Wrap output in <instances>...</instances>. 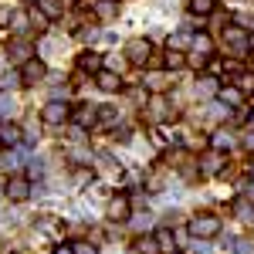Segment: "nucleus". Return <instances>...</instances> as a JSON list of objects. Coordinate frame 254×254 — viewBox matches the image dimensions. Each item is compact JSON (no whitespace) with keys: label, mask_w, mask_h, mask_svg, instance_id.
I'll list each match as a JSON object with an SVG mask.
<instances>
[{"label":"nucleus","mask_w":254,"mask_h":254,"mask_svg":"<svg viewBox=\"0 0 254 254\" xmlns=\"http://www.w3.org/2000/svg\"><path fill=\"white\" fill-rule=\"evenodd\" d=\"M187 231H190L196 241H210V237L220 234V217L217 214H193L187 220Z\"/></svg>","instance_id":"nucleus-1"},{"label":"nucleus","mask_w":254,"mask_h":254,"mask_svg":"<svg viewBox=\"0 0 254 254\" xmlns=\"http://www.w3.org/2000/svg\"><path fill=\"white\" fill-rule=\"evenodd\" d=\"M68 119H71V105H68V102L51 98V102L41 109V122H44V126H64Z\"/></svg>","instance_id":"nucleus-2"},{"label":"nucleus","mask_w":254,"mask_h":254,"mask_svg":"<svg viewBox=\"0 0 254 254\" xmlns=\"http://www.w3.org/2000/svg\"><path fill=\"white\" fill-rule=\"evenodd\" d=\"M31 193H34V187H31V180H27V176H10V180H7V187H3V196H7L10 203H24Z\"/></svg>","instance_id":"nucleus-3"},{"label":"nucleus","mask_w":254,"mask_h":254,"mask_svg":"<svg viewBox=\"0 0 254 254\" xmlns=\"http://www.w3.org/2000/svg\"><path fill=\"white\" fill-rule=\"evenodd\" d=\"M122 51H126V58L132 61V64H142V68H146V61H149V55H153V44H149L146 38H129Z\"/></svg>","instance_id":"nucleus-4"},{"label":"nucleus","mask_w":254,"mask_h":254,"mask_svg":"<svg viewBox=\"0 0 254 254\" xmlns=\"http://www.w3.org/2000/svg\"><path fill=\"white\" fill-rule=\"evenodd\" d=\"M105 217H109L112 224H129V217H132V200H129V196H112L109 207H105Z\"/></svg>","instance_id":"nucleus-5"},{"label":"nucleus","mask_w":254,"mask_h":254,"mask_svg":"<svg viewBox=\"0 0 254 254\" xmlns=\"http://www.w3.org/2000/svg\"><path fill=\"white\" fill-rule=\"evenodd\" d=\"M48 78V64L41 58H31L20 64V85H38V81Z\"/></svg>","instance_id":"nucleus-6"},{"label":"nucleus","mask_w":254,"mask_h":254,"mask_svg":"<svg viewBox=\"0 0 254 254\" xmlns=\"http://www.w3.org/2000/svg\"><path fill=\"white\" fill-rule=\"evenodd\" d=\"M20 142H24V129L17 122H0V146L3 149H17Z\"/></svg>","instance_id":"nucleus-7"},{"label":"nucleus","mask_w":254,"mask_h":254,"mask_svg":"<svg viewBox=\"0 0 254 254\" xmlns=\"http://www.w3.org/2000/svg\"><path fill=\"white\" fill-rule=\"evenodd\" d=\"M200 173H203V176H217V173H224V153H217V149L203 153V156H200Z\"/></svg>","instance_id":"nucleus-8"},{"label":"nucleus","mask_w":254,"mask_h":254,"mask_svg":"<svg viewBox=\"0 0 254 254\" xmlns=\"http://www.w3.org/2000/svg\"><path fill=\"white\" fill-rule=\"evenodd\" d=\"M71 122L75 126H95L98 122V105H78V109H71Z\"/></svg>","instance_id":"nucleus-9"},{"label":"nucleus","mask_w":254,"mask_h":254,"mask_svg":"<svg viewBox=\"0 0 254 254\" xmlns=\"http://www.w3.org/2000/svg\"><path fill=\"white\" fill-rule=\"evenodd\" d=\"M31 55H34V48H31L27 41H10V44H7V58H10V61H17V64L31 61Z\"/></svg>","instance_id":"nucleus-10"},{"label":"nucleus","mask_w":254,"mask_h":254,"mask_svg":"<svg viewBox=\"0 0 254 254\" xmlns=\"http://www.w3.org/2000/svg\"><path fill=\"white\" fill-rule=\"evenodd\" d=\"M95 81H98V88H102V92H119V88H122L119 71H109V68H102V71L95 75Z\"/></svg>","instance_id":"nucleus-11"},{"label":"nucleus","mask_w":254,"mask_h":254,"mask_svg":"<svg viewBox=\"0 0 254 254\" xmlns=\"http://www.w3.org/2000/svg\"><path fill=\"white\" fill-rule=\"evenodd\" d=\"M231 210H234L237 220H244V224H254V200H248V196H237Z\"/></svg>","instance_id":"nucleus-12"},{"label":"nucleus","mask_w":254,"mask_h":254,"mask_svg":"<svg viewBox=\"0 0 254 254\" xmlns=\"http://www.w3.org/2000/svg\"><path fill=\"white\" fill-rule=\"evenodd\" d=\"M153 237H156V244H159V251H163V254H173L176 251V234H173V227H170V224H166V227H159Z\"/></svg>","instance_id":"nucleus-13"},{"label":"nucleus","mask_w":254,"mask_h":254,"mask_svg":"<svg viewBox=\"0 0 254 254\" xmlns=\"http://www.w3.org/2000/svg\"><path fill=\"white\" fill-rule=\"evenodd\" d=\"M217 98H220L224 105H231V109H241V102H244V92H241L237 85H224V88L217 92Z\"/></svg>","instance_id":"nucleus-14"},{"label":"nucleus","mask_w":254,"mask_h":254,"mask_svg":"<svg viewBox=\"0 0 254 254\" xmlns=\"http://www.w3.org/2000/svg\"><path fill=\"white\" fill-rule=\"evenodd\" d=\"M102 64H105V61H102V55H95V51H85V55H78V71H85V75H88V71H102Z\"/></svg>","instance_id":"nucleus-15"},{"label":"nucleus","mask_w":254,"mask_h":254,"mask_svg":"<svg viewBox=\"0 0 254 254\" xmlns=\"http://www.w3.org/2000/svg\"><path fill=\"white\" fill-rule=\"evenodd\" d=\"M95 17L98 20H116L119 17V0H95Z\"/></svg>","instance_id":"nucleus-16"},{"label":"nucleus","mask_w":254,"mask_h":254,"mask_svg":"<svg viewBox=\"0 0 254 254\" xmlns=\"http://www.w3.org/2000/svg\"><path fill=\"white\" fill-rule=\"evenodd\" d=\"M149 116L159 122V119H180V112H176V109H170L163 98H153V102H149Z\"/></svg>","instance_id":"nucleus-17"},{"label":"nucleus","mask_w":254,"mask_h":254,"mask_svg":"<svg viewBox=\"0 0 254 254\" xmlns=\"http://www.w3.org/2000/svg\"><path fill=\"white\" fill-rule=\"evenodd\" d=\"M234 146V132L231 129H217L214 139H210V149H217V153H227Z\"/></svg>","instance_id":"nucleus-18"},{"label":"nucleus","mask_w":254,"mask_h":254,"mask_svg":"<svg viewBox=\"0 0 254 254\" xmlns=\"http://www.w3.org/2000/svg\"><path fill=\"white\" fill-rule=\"evenodd\" d=\"M10 27H14V34H27V31H34V24H31V14H24V10H14L10 14Z\"/></svg>","instance_id":"nucleus-19"},{"label":"nucleus","mask_w":254,"mask_h":254,"mask_svg":"<svg viewBox=\"0 0 254 254\" xmlns=\"http://www.w3.org/2000/svg\"><path fill=\"white\" fill-rule=\"evenodd\" d=\"M190 48H193L196 55H207V58H210V55H214V38H210V34H207V31H200V34H196L193 38V44H190Z\"/></svg>","instance_id":"nucleus-20"},{"label":"nucleus","mask_w":254,"mask_h":254,"mask_svg":"<svg viewBox=\"0 0 254 254\" xmlns=\"http://www.w3.org/2000/svg\"><path fill=\"white\" fill-rule=\"evenodd\" d=\"M146 88L159 95V92H166V88H170V78H166L163 71H149V75H146Z\"/></svg>","instance_id":"nucleus-21"},{"label":"nucleus","mask_w":254,"mask_h":254,"mask_svg":"<svg viewBox=\"0 0 254 254\" xmlns=\"http://www.w3.org/2000/svg\"><path fill=\"white\" fill-rule=\"evenodd\" d=\"M217 92H220V85H217L210 75L196 78V95H200V98H210V95H217Z\"/></svg>","instance_id":"nucleus-22"},{"label":"nucleus","mask_w":254,"mask_h":254,"mask_svg":"<svg viewBox=\"0 0 254 254\" xmlns=\"http://www.w3.org/2000/svg\"><path fill=\"white\" fill-rule=\"evenodd\" d=\"M217 10V0H190V14H196V17H210Z\"/></svg>","instance_id":"nucleus-23"},{"label":"nucleus","mask_w":254,"mask_h":254,"mask_svg":"<svg viewBox=\"0 0 254 254\" xmlns=\"http://www.w3.org/2000/svg\"><path fill=\"white\" fill-rule=\"evenodd\" d=\"M227 248L234 254H254V241L251 237H227Z\"/></svg>","instance_id":"nucleus-24"},{"label":"nucleus","mask_w":254,"mask_h":254,"mask_svg":"<svg viewBox=\"0 0 254 254\" xmlns=\"http://www.w3.org/2000/svg\"><path fill=\"white\" fill-rule=\"evenodd\" d=\"M38 10L55 20V17H61V14H64V3H61V0H38Z\"/></svg>","instance_id":"nucleus-25"},{"label":"nucleus","mask_w":254,"mask_h":254,"mask_svg":"<svg viewBox=\"0 0 254 254\" xmlns=\"http://www.w3.org/2000/svg\"><path fill=\"white\" fill-rule=\"evenodd\" d=\"M180 68H187V55L166 48V71H180Z\"/></svg>","instance_id":"nucleus-26"},{"label":"nucleus","mask_w":254,"mask_h":254,"mask_svg":"<svg viewBox=\"0 0 254 254\" xmlns=\"http://www.w3.org/2000/svg\"><path fill=\"white\" fill-rule=\"evenodd\" d=\"M224 38H227V44L234 51H244V31L241 27H224Z\"/></svg>","instance_id":"nucleus-27"},{"label":"nucleus","mask_w":254,"mask_h":254,"mask_svg":"<svg viewBox=\"0 0 254 254\" xmlns=\"http://www.w3.org/2000/svg\"><path fill=\"white\" fill-rule=\"evenodd\" d=\"M187 44H193V38H190V31H176L173 38L166 41V48H173V51H183Z\"/></svg>","instance_id":"nucleus-28"},{"label":"nucleus","mask_w":254,"mask_h":254,"mask_svg":"<svg viewBox=\"0 0 254 254\" xmlns=\"http://www.w3.org/2000/svg\"><path fill=\"white\" fill-rule=\"evenodd\" d=\"M136 254H159L156 237H139L136 241Z\"/></svg>","instance_id":"nucleus-29"},{"label":"nucleus","mask_w":254,"mask_h":254,"mask_svg":"<svg viewBox=\"0 0 254 254\" xmlns=\"http://www.w3.org/2000/svg\"><path fill=\"white\" fill-rule=\"evenodd\" d=\"M31 24H34V31H48V24H51V17L38 10V3L31 7Z\"/></svg>","instance_id":"nucleus-30"},{"label":"nucleus","mask_w":254,"mask_h":254,"mask_svg":"<svg viewBox=\"0 0 254 254\" xmlns=\"http://www.w3.org/2000/svg\"><path fill=\"white\" fill-rule=\"evenodd\" d=\"M116 119H119V112L112 105H98V122H102V126H112Z\"/></svg>","instance_id":"nucleus-31"},{"label":"nucleus","mask_w":254,"mask_h":254,"mask_svg":"<svg viewBox=\"0 0 254 254\" xmlns=\"http://www.w3.org/2000/svg\"><path fill=\"white\" fill-rule=\"evenodd\" d=\"M38 227H41V231H48V234H55V231H58V217H55V214H44L38 220Z\"/></svg>","instance_id":"nucleus-32"},{"label":"nucleus","mask_w":254,"mask_h":254,"mask_svg":"<svg viewBox=\"0 0 254 254\" xmlns=\"http://www.w3.org/2000/svg\"><path fill=\"white\" fill-rule=\"evenodd\" d=\"M146 68H149V71H163V68H166V55H156V51H153L149 61H146Z\"/></svg>","instance_id":"nucleus-33"},{"label":"nucleus","mask_w":254,"mask_h":254,"mask_svg":"<svg viewBox=\"0 0 254 254\" xmlns=\"http://www.w3.org/2000/svg\"><path fill=\"white\" fill-rule=\"evenodd\" d=\"M129 98H132L136 105H142V109H146V98H149V88H146V85H142V88H129Z\"/></svg>","instance_id":"nucleus-34"},{"label":"nucleus","mask_w":254,"mask_h":254,"mask_svg":"<svg viewBox=\"0 0 254 254\" xmlns=\"http://www.w3.org/2000/svg\"><path fill=\"white\" fill-rule=\"evenodd\" d=\"M187 64L200 71V68H207V55H196V51H190V55H187Z\"/></svg>","instance_id":"nucleus-35"},{"label":"nucleus","mask_w":254,"mask_h":254,"mask_svg":"<svg viewBox=\"0 0 254 254\" xmlns=\"http://www.w3.org/2000/svg\"><path fill=\"white\" fill-rule=\"evenodd\" d=\"M234 24L241 27V31H254V14H237Z\"/></svg>","instance_id":"nucleus-36"},{"label":"nucleus","mask_w":254,"mask_h":254,"mask_svg":"<svg viewBox=\"0 0 254 254\" xmlns=\"http://www.w3.org/2000/svg\"><path fill=\"white\" fill-rule=\"evenodd\" d=\"M71 248H75V254H98V248L92 244V241H75Z\"/></svg>","instance_id":"nucleus-37"},{"label":"nucleus","mask_w":254,"mask_h":254,"mask_svg":"<svg viewBox=\"0 0 254 254\" xmlns=\"http://www.w3.org/2000/svg\"><path fill=\"white\" fill-rule=\"evenodd\" d=\"M122 64H126L122 55H109V58H105V68H109V71H122Z\"/></svg>","instance_id":"nucleus-38"},{"label":"nucleus","mask_w":254,"mask_h":254,"mask_svg":"<svg viewBox=\"0 0 254 254\" xmlns=\"http://www.w3.org/2000/svg\"><path fill=\"white\" fill-rule=\"evenodd\" d=\"M10 112H14V98L3 92V95H0V116H10Z\"/></svg>","instance_id":"nucleus-39"},{"label":"nucleus","mask_w":254,"mask_h":254,"mask_svg":"<svg viewBox=\"0 0 254 254\" xmlns=\"http://www.w3.org/2000/svg\"><path fill=\"white\" fill-rule=\"evenodd\" d=\"M14 85H20V75H0V88H3V92L14 88Z\"/></svg>","instance_id":"nucleus-40"},{"label":"nucleus","mask_w":254,"mask_h":254,"mask_svg":"<svg viewBox=\"0 0 254 254\" xmlns=\"http://www.w3.org/2000/svg\"><path fill=\"white\" fill-rule=\"evenodd\" d=\"M92 183V170H78L75 173V187H88Z\"/></svg>","instance_id":"nucleus-41"},{"label":"nucleus","mask_w":254,"mask_h":254,"mask_svg":"<svg viewBox=\"0 0 254 254\" xmlns=\"http://www.w3.org/2000/svg\"><path fill=\"white\" fill-rule=\"evenodd\" d=\"M129 224L136 227V231H142V227H149V214H139V217H129Z\"/></svg>","instance_id":"nucleus-42"},{"label":"nucleus","mask_w":254,"mask_h":254,"mask_svg":"<svg viewBox=\"0 0 254 254\" xmlns=\"http://www.w3.org/2000/svg\"><path fill=\"white\" fill-rule=\"evenodd\" d=\"M44 173V163L41 159H31V166H27V176H41Z\"/></svg>","instance_id":"nucleus-43"},{"label":"nucleus","mask_w":254,"mask_h":254,"mask_svg":"<svg viewBox=\"0 0 254 254\" xmlns=\"http://www.w3.org/2000/svg\"><path fill=\"white\" fill-rule=\"evenodd\" d=\"M241 142H244V149H248V153H254V129H251L244 139H241Z\"/></svg>","instance_id":"nucleus-44"},{"label":"nucleus","mask_w":254,"mask_h":254,"mask_svg":"<svg viewBox=\"0 0 254 254\" xmlns=\"http://www.w3.org/2000/svg\"><path fill=\"white\" fill-rule=\"evenodd\" d=\"M180 217H183V214H180V210H170V214H166V224L173 227V224H176V220H180Z\"/></svg>","instance_id":"nucleus-45"},{"label":"nucleus","mask_w":254,"mask_h":254,"mask_svg":"<svg viewBox=\"0 0 254 254\" xmlns=\"http://www.w3.org/2000/svg\"><path fill=\"white\" fill-rule=\"evenodd\" d=\"M55 254H75V248H71V244H58V248H55Z\"/></svg>","instance_id":"nucleus-46"},{"label":"nucleus","mask_w":254,"mask_h":254,"mask_svg":"<svg viewBox=\"0 0 254 254\" xmlns=\"http://www.w3.org/2000/svg\"><path fill=\"white\" fill-rule=\"evenodd\" d=\"M3 24H10V10H7V7H0V27H3Z\"/></svg>","instance_id":"nucleus-47"},{"label":"nucleus","mask_w":254,"mask_h":254,"mask_svg":"<svg viewBox=\"0 0 254 254\" xmlns=\"http://www.w3.org/2000/svg\"><path fill=\"white\" fill-rule=\"evenodd\" d=\"M95 38H98L95 27H92V31H81V41H95Z\"/></svg>","instance_id":"nucleus-48"},{"label":"nucleus","mask_w":254,"mask_h":254,"mask_svg":"<svg viewBox=\"0 0 254 254\" xmlns=\"http://www.w3.org/2000/svg\"><path fill=\"white\" fill-rule=\"evenodd\" d=\"M116 139L119 142H129V129H116Z\"/></svg>","instance_id":"nucleus-49"},{"label":"nucleus","mask_w":254,"mask_h":254,"mask_svg":"<svg viewBox=\"0 0 254 254\" xmlns=\"http://www.w3.org/2000/svg\"><path fill=\"white\" fill-rule=\"evenodd\" d=\"M244 196H248V200H254V183H248V193H244Z\"/></svg>","instance_id":"nucleus-50"},{"label":"nucleus","mask_w":254,"mask_h":254,"mask_svg":"<svg viewBox=\"0 0 254 254\" xmlns=\"http://www.w3.org/2000/svg\"><path fill=\"white\" fill-rule=\"evenodd\" d=\"M248 64H251V68H254V55H248Z\"/></svg>","instance_id":"nucleus-51"},{"label":"nucleus","mask_w":254,"mask_h":254,"mask_svg":"<svg viewBox=\"0 0 254 254\" xmlns=\"http://www.w3.org/2000/svg\"><path fill=\"white\" fill-rule=\"evenodd\" d=\"M24 3H38V0H24Z\"/></svg>","instance_id":"nucleus-52"},{"label":"nucleus","mask_w":254,"mask_h":254,"mask_svg":"<svg viewBox=\"0 0 254 254\" xmlns=\"http://www.w3.org/2000/svg\"><path fill=\"white\" fill-rule=\"evenodd\" d=\"M0 200H3V190H0Z\"/></svg>","instance_id":"nucleus-53"},{"label":"nucleus","mask_w":254,"mask_h":254,"mask_svg":"<svg viewBox=\"0 0 254 254\" xmlns=\"http://www.w3.org/2000/svg\"><path fill=\"white\" fill-rule=\"evenodd\" d=\"M251 129H254V119H251Z\"/></svg>","instance_id":"nucleus-54"},{"label":"nucleus","mask_w":254,"mask_h":254,"mask_svg":"<svg viewBox=\"0 0 254 254\" xmlns=\"http://www.w3.org/2000/svg\"><path fill=\"white\" fill-rule=\"evenodd\" d=\"M173 254H180V251H173Z\"/></svg>","instance_id":"nucleus-55"}]
</instances>
